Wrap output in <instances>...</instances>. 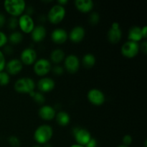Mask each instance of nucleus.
Wrapping results in <instances>:
<instances>
[{"label":"nucleus","mask_w":147,"mask_h":147,"mask_svg":"<svg viewBox=\"0 0 147 147\" xmlns=\"http://www.w3.org/2000/svg\"><path fill=\"white\" fill-rule=\"evenodd\" d=\"M7 27L9 30L12 31H15L16 29L18 27V17H10L8 20H7Z\"/></svg>","instance_id":"nucleus-26"},{"label":"nucleus","mask_w":147,"mask_h":147,"mask_svg":"<svg viewBox=\"0 0 147 147\" xmlns=\"http://www.w3.org/2000/svg\"><path fill=\"white\" fill-rule=\"evenodd\" d=\"M8 142L12 147H20V144H21L20 139L15 136H9L8 139Z\"/></svg>","instance_id":"nucleus-30"},{"label":"nucleus","mask_w":147,"mask_h":147,"mask_svg":"<svg viewBox=\"0 0 147 147\" xmlns=\"http://www.w3.org/2000/svg\"><path fill=\"white\" fill-rule=\"evenodd\" d=\"M64 67L63 66L60 65H55V66L52 67L51 71L53 72V74L56 76H60L64 73Z\"/></svg>","instance_id":"nucleus-29"},{"label":"nucleus","mask_w":147,"mask_h":147,"mask_svg":"<svg viewBox=\"0 0 147 147\" xmlns=\"http://www.w3.org/2000/svg\"><path fill=\"white\" fill-rule=\"evenodd\" d=\"M65 57V53L64 50L60 48L54 49L51 52L50 55V63H54L55 65H59L60 63L63 62Z\"/></svg>","instance_id":"nucleus-21"},{"label":"nucleus","mask_w":147,"mask_h":147,"mask_svg":"<svg viewBox=\"0 0 147 147\" xmlns=\"http://www.w3.org/2000/svg\"><path fill=\"white\" fill-rule=\"evenodd\" d=\"M44 147H53V146L50 143H47L45 144H44Z\"/></svg>","instance_id":"nucleus-41"},{"label":"nucleus","mask_w":147,"mask_h":147,"mask_svg":"<svg viewBox=\"0 0 147 147\" xmlns=\"http://www.w3.org/2000/svg\"><path fill=\"white\" fill-rule=\"evenodd\" d=\"M117 147H129V146H125V145L121 144V145H119V146H118Z\"/></svg>","instance_id":"nucleus-42"},{"label":"nucleus","mask_w":147,"mask_h":147,"mask_svg":"<svg viewBox=\"0 0 147 147\" xmlns=\"http://www.w3.org/2000/svg\"><path fill=\"white\" fill-rule=\"evenodd\" d=\"M6 59H5V55L3 53V52L1 50H0V71H2L4 70L6 65Z\"/></svg>","instance_id":"nucleus-33"},{"label":"nucleus","mask_w":147,"mask_h":147,"mask_svg":"<svg viewBox=\"0 0 147 147\" xmlns=\"http://www.w3.org/2000/svg\"><path fill=\"white\" fill-rule=\"evenodd\" d=\"M52 41L57 45H61L65 42L68 39V33L65 29L56 28L51 32Z\"/></svg>","instance_id":"nucleus-17"},{"label":"nucleus","mask_w":147,"mask_h":147,"mask_svg":"<svg viewBox=\"0 0 147 147\" xmlns=\"http://www.w3.org/2000/svg\"><path fill=\"white\" fill-rule=\"evenodd\" d=\"M73 134L74 136L76 144L85 146L91 139L92 136L88 130L83 128L75 127L73 129Z\"/></svg>","instance_id":"nucleus-7"},{"label":"nucleus","mask_w":147,"mask_h":147,"mask_svg":"<svg viewBox=\"0 0 147 147\" xmlns=\"http://www.w3.org/2000/svg\"><path fill=\"white\" fill-rule=\"evenodd\" d=\"M107 38L109 42L112 44H117L122 38V30L120 24L117 22H114L111 24L107 32Z\"/></svg>","instance_id":"nucleus-11"},{"label":"nucleus","mask_w":147,"mask_h":147,"mask_svg":"<svg viewBox=\"0 0 147 147\" xmlns=\"http://www.w3.org/2000/svg\"><path fill=\"white\" fill-rule=\"evenodd\" d=\"M55 119L57 124L60 126H63V127L67 126L70 122V116L69 113L66 111H59L58 113H56Z\"/></svg>","instance_id":"nucleus-22"},{"label":"nucleus","mask_w":147,"mask_h":147,"mask_svg":"<svg viewBox=\"0 0 147 147\" xmlns=\"http://www.w3.org/2000/svg\"><path fill=\"white\" fill-rule=\"evenodd\" d=\"M66 15L65 7L56 4L49 10L47 15V20L53 24H58L64 20Z\"/></svg>","instance_id":"nucleus-4"},{"label":"nucleus","mask_w":147,"mask_h":147,"mask_svg":"<svg viewBox=\"0 0 147 147\" xmlns=\"http://www.w3.org/2000/svg\"><path fill=\"white\" fill-rule=\"evenodd\" d=\"M32 147H42V146H40V145H38V144H37V145H34V146H33Z\"/></svg>","instance_id":"nucleus-43"},{"label":"nucleus","mask_w":147,"mask_h":147,"mask_svg":"<svg viewBox=\"0 0 147 147\" xmlns=\"http://www.w3.org/2000/svg\"><path fill=\"white\" fill-rule=\"evenodd\" d=\"M35 27L34 20L32 16L24 14L18 17V27L23 33L30 34Z\"/></svg>","instance_id":"nucleus-8"},{"label":"nucleus","mask_w":147,"mask_h":147,"mask_svg":"<svg viewBox=\"0 0 147 147\" xmlns=\"http://www.w3.org/2000/svg\"><path fill=\"white\" fill-rule=\"evenodd\" d=\"M31 38L34 42H40L43 41L47 35V30L45 27L42 24H39L34 27L32 32L30 33Z\"/></svg>","instance_id":"nucleus-19"},{"label":"nucleus","mask_w":147,"mask_h":147,"mask_svg":"<svg viewBox=\"0 0 147 147\" xmlns=\"http://www.w3.org/2000/svg\"><path fill=\"white\" fill-rule=\"evenodd\" d=\"M133 142V138L131 135L129 134H126L123 136L122 138V144L125 145L126 146H129L132 144Z\"/></svg>","instance_id":"nucleus-32"},{"label":"nucleus","mask_w":147,"mask_h":147,"mask_svg":"<svg viewBox=\"0 0 147 147\" xmlns=\"http://www.w3.org/2000/svg\"><path fill=\"white\" fill-rule=\"evenodd\" d=\"M52 63L46 58H40L33 64L34 73L39 77H45L52 69Z\"/></svg>","instance_id":"nucleus-5"},{"label":"nucleus","mask_w":147,"mask_h":147,"mask_svg":"<svg viewBox=\"0 0 147 147\" xmlns=\"http://www.w3.org/2000/svg\"><path fill=\"white\" fill-rule=\"evenodd\" d=\"M36 83L30 77H22L17 79L14 83V88L16 92L21 94H30L35 90Z\"/></svg>","instance_id":"nucleus-3"},{"label":"nucleus","mask_w":147,"mask_h":147,"mask_svg":"<svg viewBox=\"0 0 147 147\" xmlns=\"http://www.w3.org/2000/svg\"><path fill=\"white\" fill-rule=\"evenodd\" d=\"M39 92L42 93H47L51 92L55 87V82L52 78L42 77L38 80L36 84Z\"/></svg>","instance_id":"nucleus-13"},{"label":"nucleus","mask_w":147,"mask_h":147,"mask_svg":"<svg viewBox=\"0 0 147 147\" xmlns=\"http://www.w3.org/2000/svg\"><path fill=\"white\" fill-rule=\"evenodd\" d=\"M23 64L20 59L14 58L6 63V72L9 76H16L22 70Z\"/></svg>","instance_id":"nucleus-14"},{"label":"nucleus","mask_w":147,"mask_h":147,"mask_svg":"<svg viewBox=\"0 0 147 147\" xmlns=\"http://www.w3.org/2000/svg\"><path fill=\"white\" fill-rule=\"evenodd\" d=\"M56 110L50 105H42L38 111V115L40 119L50 121L53 120L56 116Z\"/></svg>","instance_id":"nucleus-16"},{"label":"nucleus","mask_w":147,"mask_h":147,"mask_svg":"<svg viewBox=\"0 0 147 147\" xmlns=\"http://www.w3.org/2000/svg\"><path fill=\"white\" fill-rule=\"evenodd\" d=\"M100 21V15L96 11H91L89 14L88 22L91 25H96Z\"/></svg>","instance_id":"nucleus-27"},{"label":"nucleus","mask_w":147,"mask_h":147,"mask_svg":"<svg viewBox=\"0 0 147 147\" xmlns=\"http://www.w3.org/2000/svg\"><path fill=\"white\" fill-rule=\"evenodd\" d=\"M53 136V129L48 124H42L35 129L34 139L38 145H44L49 143Z\"/></svg>","instance_id":"nucleus-1"},{"label":"nucleus","mask_w":147,"mask_h":147,"mask_svg":"<svg viewBox=\"0 0 147 147\" xmlns=\"http://www.w3.org/2000/svg\"><path fill=\"white\" fill-rule=\"evenodd\" d=\"M3 53L6 55H11L14 53V47H12L11 45H6L4 47V51Z\"/></svg>","instance_id":"nucleus-34"},{"label":"nucleus","mask_w":147,"mask_h":147,"mask_svg":"<svg viewBox=\"0 0 147 147\" xmlns=\"http://www.w3.org/2000/svg\"><path fill=\"white\" fill-rule=\"evenodd\" d=\"M87 98L92 105L96 106H102L106 101V96L102 90L98 88H92L87 93Z\"/></svg>","instance_id":"nucleus-10"},{"label":"nucleus","mask_w":147,"mask_h":147,"mask_svg":"<svg viewBox=\"0 0 147 147\" xmlns=\"http://www.w3.org/2000/svg\"><path fill=\"white\" fill-rule=\"evenodd\" d=\"M4 7L11 17H19L24 14L27 6L24 0H7L4 2Z\"/></svg>","instance_id":"nucleus-2"},{"label":"nucleus","mask_w":147,"mask_h":147,"mask_svg":"<svg viewBox=\"0 0 147 147\" xmlns=\"http://www.w3.org/2000/svg\"><path fill=\"white\" fill-rule=\"evenodd\" d=\"M7 42H8V37L4 32L0 30V48L4 47L7 44Z\"/></svg>","instance_id":"nucleus-31"},{"label":"nucleus","mask_w":147,"mask_h":147,"mask_svg":"<svg viewBox=\"0 0 147 147\" xmlns=\"http://www.w3.org/2000/svg\"><path fill=\"white\" fill-rule=\"evenodd\" d=\"M142 34L143 36L144 39H146L147 37V27L146 26H144L142 27Z\"/></svg>","instance_id":"nucleus-38"},{"label":"nucleus","mask_w":147,"mask_h":147,"mask_svg":"<svg viewBox=\"0 0 147 147\" xmlns=\"http://www.w3.org/2000/svg\"><path fill=\"white\" fill-rule=\"evenodd\" d=\"M20 60L23 65H32L37 60V51L32 47L24 48L20 54Z\"/></svg>","instance_id":"nucleus-12"},{"label":"nucleus","mask_w":147,"mask_h":147,"mask_svg":"<svg viewBox=\"0 0 147 147\" xmlns=\"http://www.w3.org/2000/svg\"><path fill=\"white\" fill-rule=\"evenodd\" d=\"M10 81V76L4 70L0 71V86H7Z\"/></svg>","instance_id":"nucleus-28"},{"label":"nucleus","mask_w":147,"mask_h":147,"mask_svg":"<svg viewBox=\"0 0 147 147\" xmlns=\"http://www.w3.org/2000/svg\"><path fill=\"white\" fill-rule=\"evenodd\" d=\"M67 2H68L67 0H58V1H57V4H60V5L61 6H63V7H65V5L66 4H67Z\"/></svg>","instance_id":"nucleus-39"},{"label":"nucleus","mask_w":147,"mask_h":147,"mask_svg":"<svg viewBox=\"0 0 147 147\" xmlns=\"http://www.w3.org/2000/svg\"><path fill=\"white\" fill-rule=\"evenodd\" d=\"M63 63H64L63 67H64L65 70H66L68 73H71V74L77 73L80 68V59L76 55L70 54L65 56L64 60H63Z\"/></svg>","instance_id":"nucleus-9"},{"label":"nucleus","mask_w":147,"mask_h":147,"mask_svg":"<svg viewBox=\"0 0 147 147\" xmlns=\"http://www.w3.org/2000/svg\"><path fill=\"white\" fill-rule=\"evenodd\" d=\"M143 38L142 34V27L134 26L129 29L128 32V40L139 43Z\"/></svg>","instance_id":"nucleus-20"},{"label":"nucleus","mask_w":147,"mask_h":147,"mask_svg":"<svg viewBox=\"0 0 147 147\" xmlns=\"http://www.w3.org/2000/svg\"><path fill=\"white\" fill-rule=\"evenodd\" d=\"M23 40L22 33L19 31H13L8 37V42H9L11 45H18Z\"/></svg>","instance_id":"nucleus-24"},{"label":"nucleus","mask_w":147,"mask_h":147,"mask_svg":"<svg viewBox=\"0 0 147 147\" xmlns=\"http://www.w3.org/2000/svg\"><path fill=\"white\" fill-rule=\"evenodd\" d=\"M76 9L81 13H90L94 7V3L92 0H76L74 2Z\"/></svg>","instance_id":"nucleus-18"},{"label":"nucleus","mask_w":147,"mask_h":147,"mask_svg":"<svg viewBox=\"0 0 147 147\" xmlns=\"http://www.w3.org/2000/svg\"><path fill=\"white\" fill-rule=\"evenodd\" d=\"M6 22H7V19H6L5 15L0 12V29L2 28L5 25Z\"/></svg>","instance_id":"nucleus-36"},{"label":"nucleus","mask_w":147,"mask_h":147,"mask_svg":"<svg viewBox=\"0 0 147 147\" xmlns=\"http://www.w3.org/2000/svg\"><path fill=\"white\" fill-rule=\"evenodd\" d=\"M70 147H84L83 146H81V145H79V144H73L71 145Z\"/></svg>","instance_id":"nucleus-40"},{"label":"nucleus","mask_w":147,"mask_h":147,"mask_svg":"<svg viewBox=\"0 0 147 147\" xmlns=\"http://www.w3.org/2000/svg\"><path fill=\"white\" fill-rule=\"evenodd\" d=\"M29 95L32 98L33 100H34V101L36 103H37L39 105H42V106L44 105V103L45 102V96L43 93H40L39 91L36 92L35 90H34V91L30 93Z\"/></svg>","instance_id":"nucleus-25"},{"label":"nucleus","mask_w":147,"mask_h":147,"mask_svg":"<svg viewBox=\"0 0 147 147\" xmlns=\"http://www.w3.org/2000/svg\"><path fill=\"white\" fill-rule=\"evenodd\" d=\"M139 47H140V50H142L144 54H146L147 52V42L146 41H144L142 43L141 45H139Z\"/></svg>","instance_id":"nucleus-37"},{"label":"nucleus","mask_w":147,"mask_h":147,"mask_svg":"<svg viewBox=\"0 0 147 147\" xmlns=\"http://www.w3.org/2000/svg\"><path fill=\"white\" fill-rule=\"evenodd\" d=\"M81 63L86 68H91L96 65V58L92 53H86L82 57Z\"/></svg>","instance_id":"nucleus-23"},{"label":"nucleus","mask_w":147,"mask_h":147,"mask_svg":"<svg viewBox=\"0 0 147 147\" xmlns=\"http://www.w3.org/2000/svg\"><path fill=\"white\" fill-rule=\"evenodd\" d=\"M140 45L132 41L125 42L121 47V53L126 58L131 59L136 57L140 51Z\"/></svg>","instance_id":"nucleus-6"},{"label":"nucleus","mask_w":147,"mask_h":147,"mask_svg":"<svg viewBox=\"0 0 147 147\" xmlns=\"http://www.w3.org/2000/svg\"><path fill=\"white\" fill-rule=\"evenodd\" d=\"M97 145H98V143L96 139L92 137L91 139L88 142L87 144H86L84 147H97Z\"/></svg>","instance_id":"nucleus-35"},{"label":"nucleus","mask_w":147,"mask_h":147,"mask_svg":"<svg viewBox=\"0 0 147 147\" xmlns=\"http://www.w3.org/2000/svg\"><path fill=\"white\" fill-rule=\"evenodd\" d=\"M86 35V30L82 26L78 25L71 29L68 33V39L73 43H79L82 42Z\"/></svg>","instance_id":"nucleus-15"}]
</instances>
